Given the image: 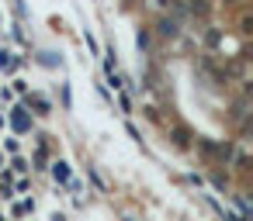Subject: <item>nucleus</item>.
<instances>
[{
	"instance_id": "nucleus-1",
	"label": "nucleus",
	"mask_w": 253,
	"mask_h": 221,
	"mask_svg": "<svg viewBox=\"0 0 253 221\" xmlns=\"http://www.w3.org/2000/svg\"><path fill=\"white\" fill-rule=\"evenodd\" d=\"M56 180H70V169H66V162H56Z\"/></svg>"
},
{
	"instance_id": "nucleus-2",
	"label": "nucleus",
	"mask_w": 253,
	"mask_h": 221,
	"mask_svg": "<svg viewBox=\"0 0 253 221\" xmlns=\"http://www.w3.org/2000/svg\"><path fill=\"white\" fill-rule=\"evenodd\" d=\"M0 66H11V52H0Z\"/></svg>"
}]
</instances>
